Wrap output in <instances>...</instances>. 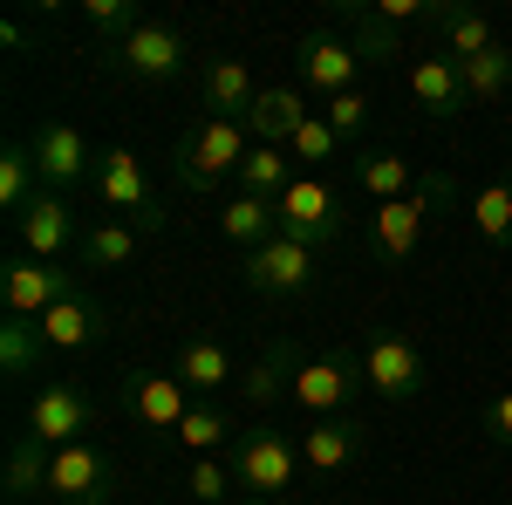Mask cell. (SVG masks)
Segmentation results:
<instances>
[{"instance_id": "1", "label": "cell", "mask_w": 512, "mask_h": 505, "mask_svg": "<svg viewBox=\"0 0 512 505\" xmlns=\"http://www.w3.org/2000/svg\"><path fill=\"white\" fill-rule=\"evenodd\" d=\"M246 151H253L246 123H233V117H198L192 130L178 137V151H171V178H178L192 198H212L219 185H233V178H239Z\"/></svg>"}, {"instance_id": "2", "label": "cell", "mask_w": 512, "mask_h": 505, "mask_svg": "<svg viewBox=\"0 0 512 505\" xmlns=\"http://www.w3.org/2000/svg\"><path fill=\"white\" fill-rule=\"evenodd\" d=\"M96 62H103L117 82H144V89H158V82H178L185 69H192V35L171 28V21H144L137 35L96 48Z\"/></svg>"}, {"instance_id": "3", "label": "cell", "mask_w": 512, "mask_h": 505, "mask_svg": "<svg viewBox=\"0 0 512 505\" xmlns=\"http://www.w3.org/2000/svg\"><path fill=\"white\" fill-rule=\"evenodd\" d=\"M226 465H233L239 492H253V499H294V478H301V437H287L274 424H253L246 437H233V451H226Z\"/></svg>"}, {"instance_id": "4", "label": "cell", "mask_w": 512, "mask_h": 505, "mask_svg": "<svg viewBox=\"0 0 512 505\" xmlns=\"http://www.w3.org/2000/svg\"><path fill=\"white\" fill-rule=\"evenodd\" d=\"M274 219H280V239H301V246H315V253H321V246H335L342 226H349V198L301 171V178L274 198Z\"/></svg>"}, {"instance_id": "5", "label": "cell", "mask_w": 512, "mask_h": 505, "mask_svg": "<svg viewBox=\"0 0 512 505\" xmlns=\"http://www.w3.org/2000/svg\"><path fill=\"white\" fill-rule=\"evenodd\" d=\"M458 198V185L451 178H424V192H410V198H396V205H376L369 212V239H376V253L390 260V267H403L417 246H424V226H431V212L437 205H451Z\"/></svg>"}, {"instance_id": "6", "label": "cell", "mask_w": 512, "mask_h": 505, "mask_svg": "<svg viewBox=\"0 0 512 505\" xmlns=\"http://www.w3.org/2000/svg\"><path fill=\"white\" fill-rule=\"evenodd\" d=\"M239 273H246V287L260 294V301H301V294H315V246H301V239H267V246H253V253H239Z\"/></svg>"}, {"instance_id": "7", "label": "cell", "mask_w": 512, "mask_h": 505, "mask_svg": "<svg viewBox=\"0 0 512 505\" xmlns=\"http://www.w3.org/2000/svg\"><path fill=\"white\" fill-rule=\"evenodd\" d=\"M96 198L117 212L123 226H137L144 239L164 233V205L151 198V178H144V164L123 151V144H110V151L96 157Z\"/></svg>"}, {"instance_id": "8", "label": "cell", "mask_w": 512, "mask_h": 505, "mask_svg": "<svg viewBox=\"0 0 512 505\" xmlns=\"http://www.w3.org/2000/svg\"><path fill=\"white\" fill-rule=\"evenodd\" d=\"M362 376H369V389H376L383 403L424 396V342H417L410 328H376V335L362 342Z\"/></svg>"}, {"instance_id": "9", "label": "cell", "mask_w": 512, "mask_h": 505, "mask_svg": "<svg viewBox=\"0 0 512 505\" xmlns=\"http://www.w3.org/2000/svg\"><path fill=\"white\" fill-rule=\"evenodd\" d=\"M28 151H35V171H41V185L48 192H76V185H96V144L82 137L69 117H41V130L28 137Z\"/></svg>"}, {"instance_id": "10", "label": "cell", "mask_w": 512, "mask_h": 505, "mask_svg": "<svg viewBox=\"0 0 512 505\" xmlns=\"http://www.w3.org/2000/svg\"><path fill=\"white\" fill-rule=\"evenodd\" d=\"M369 389V376H362V355L349 349H328V355H308L301 362V376H294V403L308 410V417H349V403Z\"/></svg>"}, {"instance_id": "11", "label": "cell", "mask_w": 512, "mask_h": 505, "mask_svg": "<svg viewBox=\"0 0 512 505\" xmlns=\"http://www.w3.org/2000/svg\"><path fill=\"white\" fill-rule=\"evenodd\" d=\"M76 287H82V280H76L69 267H55V260H28V253L0 260V308H7V314H28V321H41L48 308H62Z\"/></svg>"}, {"instance_id": "12", "label": "cell", "mask_w": 512, "mask_h": 505, "mask_svg": "<svg viewBox=\"0 0 512 505\" xmlns=\"http://www.w3.org/2000/svg\"><path fill=\"white\" fill-rule=\"evenodd\" d=\"M48 499L55 505H110L117 499V465L82 437V444H62L48 458Z\"/></svg>"}, {"instance_id": "13", "label": "cell", "mask_w": 512, "mask_h": 505, "mask_svg": "<svg viewBox=\"0 0 512 505\" xmlns=\"http://www.w3.org/2000/svg\"><path fill=\"white\" fill-rule=\"evenodd\" d=\"M96 424V396L82 383H41L28 396V430H35L48 451H62V444H82Z\"/></svg>"}, {"instance_id": "14", "label": "cell", "mask_w": 512, "mask_h": 505, "mask_svg": "<svg viewBox=\"0 0 512 505\" xmlns=\"http://www.w3.org/2000/svg\"><path fill=\"white\" fill-rule=\"evenodd\" d=\"M294 76H301V96L315 89L321 103H328V96L355 89L362 62H355L349 35H328V28H315V35H301V41H294Z\"/></svg>"}, {"instance_id": "15", "label": "cell", "mask_w": 512, "mask_h": 505, "mask_svg": "<svg viewBox=\"0 0 512 505\" xmlns=\"http://www.w3.org/2000/svg\"><path fill=\"white\" fill-rule=\"evenodd\" d=\"M117 396L130 410V424H144V430H178L192 417V389L178 383L171 369H130Z\"/></svg>"}, {"instance_id": "16", "label": "cell", "mask_w": 512, "mask_h": 505, "mask_svg": "<svg viewBox=\"0 0 512 505\" xmlns=\"http://www.w3.org/2000/svg\"><path fill=\"white\" fill-rule=\"evenodd\" d=\"M14 239L28 260H62L69 246H82V226H76V205L62 192H41L21 219H14Z\"/></svg>"}, {"instance_id": "17", "label": "cell", "mask_w": 512, "mask_h": 505, "mask_svg": "<svg viewBox=\"0 0 512 505\" xmlns=\"http://www.w3.org/2000/svg\"><path fill=\"white\" fill-rule=\"evenodd\" d=\"M294 376H301V355H294V342L280 335V342H267V349L246 362V376H239V403L260 417V410H280V403H294Z\"/></svg>"}, {"instance_id": "18", "label": "cell", "mask_w": 512, "mask_h": 505, "mask_svg": "<svg viewBox=\"0 0 512 505\" xmlns=\"http://www.w3.org/2000/svg\"><path fill=\"white\" fill-rule=\"evenodd\" d=\"M410 96H417V103H424V117H437V123H451V117H465V110H472V96H465V69H458L444 48L410 62Z\"/></svg>"}, {"instance_id": "19", "label": "cell", "mask_w": 512, "mask_h": 505, "mask_svg": "<svg viewBox=\"0 0 512 505\" xmlns=\"http://www.w3.org/2000/svg\"><path fill=\"white\" fill-rule=\"evenodd\" d=\"M198 96H205V117L246 123V110L260 103V82H253V69H246L239 55H212V62L198 69Z\"/></svg>"}, {"instance_id": "20", "label": "cell", "mask_w": 512, "mask_h": 505, "mask_svg": "<svg viewBox=\"0 0 512 505\" xmlns=\"http://www.w3.org/2000/svg\"><path fill=\"white\" fill-rule=\"evenodd\" d=\"M41 335H48V349H62V355H76V349H96L103 335H110V308L96 301V294H69L62 308H48L41 314Z\"/></svg>"}, {"instance_id": "21", "label": "cell", "mask_w": 512, "mask_h": 505, "mask_svg": "<svg viewBox=\"0 0 512 505\" xmlns=\"http://www.w3.org/2000/svg\"><path fill=\"white\" fill-rule=\"evenodd\" d=\"M171 376L192 389V396H219V389H239L233 355H226V342H212V335H192V342H178V355H171Z\"/></svg>"}, {"instance_id": "22", "label": "cell", "mask_w": 512, "mask_h": 505, "mask_svg": "<svg viewBox=\"0 0 512 505\" xmlns=\"http://www.w3.org/2000/svg\"><path fill=\"white\" fill-rule=\"evenodd\" d=\"M424 178L431 171H417L410 157H396V151H355V185L376 198V205H396V198L424 192Z\"/></svg>"}, {"instance_id": "23", "label": "cell", "mask_w": 512, "mask_h": 505, "mask_svg": "<svg viewBox=\"0 0 512 505\" xmlns=\"http://www.w3.org/2000/svg\"><path fill=\"white\" fill-rule=\"evenodd\" d=\"M355 451H362V424L355 417H321V424L301 430V465L315 471V478L355 465Z\"/></svg>"}, {"instance_id": "24", "label": "cell", "mask_w": 512, "mask_h": 505, "mask_svg": "<svg viewBox=\"0 0 512 505\" xmlns=\"http://www.w3.org/2000/svg\"><path fill=\"white\" fill-rule=\"evenodd\" d=\"M315 117L301 89H260V103L246 110V137L253 144H294V130Z\"/></svg>"}, {"instance_id": "25", "label": "cell", "mask_w": 512, "mask_h": 505, "mask_svg": "<svg viewBox=\"0 0 512 505\" xmlns=\"http://www.w3.org/2000/svg\"><path fill=\"white\" fill-rule=\"evenodd\" d=\"M294 178H301V164H294V151H287V144H253V151H246V164H239V178H233V192L267 198V205H274Z\"/></svg>"}, {"instance_id": "26", "label": "cell", "mask_w": 512, "mask_h": 505, "mask_svg": "<svg viewBox=\"0 0 512 505\" xmlns=\"http://www.w3.org/2000/svg\"><path fill=\"white\" fill-rule=\"evenodd\" d=\"M137 253H144V233H137V226H123V219H96V226H82V246H76L82 273L130 267Z\"/></svg>"}, {"instance_id": "27", "label": "cell", "mask_w": 512, "mask_h": 505, "mask_svg": "<svg viewBox=\"0 0 512 505\" xmlns=\"http://www.w3.org/2000/svg\"><path fill=\"white\" fill-rule=\"evenodd\" d=\"M431 28L444 35V55H451V62H472V55H485V48H499L492 21H485L478 7H465V0H437Z\"/></svg>"}, {"instance_id": "28", "label": "cell", "mask_w": 512, "mask_h": 505, "mask_svg": "<svg viewBox=\"0 0 512 505\" xmlns=\"http://www.w3.org/2000/svg\"><path fill=\"white\" fill-rule=\"evenodd\" d=\"M342 14H349V48H355V62H369V69H390L396 55H410L403 28H396V21H383L376 7H342Z\"/></svg>"}, {"instance_id": "29", "label": "cell", "mask_w": 512, "mask_h": 505, "mask_svg": "<svg viewBox=\"0 0 512 505\" xmlns=\"http://www.w3.org/2000/svg\"><path fill=\"white\" fill-rule=\"evenodd\" d=\"M48 458H55V451L41 444L35 430L7 444V471H0V485H7V499H14V505H28V499H48Z\"/></svg>"}, {"instance_id": "30", "label": "cell", "mask_w": 512, "mask_h": 505, "mask_svg": "<svg viewBox=\"0 0 512 505\" xmlns=\"http://www.w3.org/2000/svg\"><path fill=\"white\" fill-rule=\"evenodd\" d=\"M41 355H48L41 321H28V314H0V376H7V383H28V376L41 369Z\"/></svg>"}, {"instance_id": "31", "label": "cell", "mask_w": 512, "mask_h": 505, "mask_svg": "<svg viewBox=\"0 0 512 505\" xmlns=\"http://www.w3.org/2000/svg\"><path fill=\"white\" fill-rule=\"evenodd\" d=\"M219 233L233 239L239 253H253V246H267V239L280 233V219H274V205H267V198H246V192H233L226 205H219Z\"/></svg>"}, {"instance_id": "32", "label": "cell", "mask_w": 512, "mask_h": 505, "mask_svg": "<svg viewBox=\"0 0 512 505\" xmlns=\"http://www.w3.org/2000/svg\"><path fill=\"white\" fill-rule=\"evenodd\" d=\"M41 192H48V185H41V171H35V151H28V144H7V151H0V212L21 219Z\"/></svg>"}, {"instance_id": "33", "label": "cell", "mask_w": 512, "mask_h": 505, "mask_svg": "<svg viewBox=\"0 0 512 505\" xmlns=\"http://www.w3.org/2000/svg\"><path fill=\"white\" fill-rule=\"evenodd\" d=\"M178 444L192 458H212V451H233V417L219 403H192V417L178 424Z\"/></svg>"}, {"instance_id": "34", "label": "cell", "mask_w": 512, "mask_h": 505, "mask_svg": "<svg viewBox=\"0 0 512 505\" xmlns=\"http://www.w3.org/2000/svg\"><path fill=\"white\" fill-rule=\"evenodd\" d=\"M472 226L485 246H512V178H492V185H478L472 198Z\"/></svg>"}, {"instance_id": "35", "label": "cell", "mask_w": 512, "mask_h": 505, "mask_svg": "<svg viewBox=\"0 0 512 505\" xmlns=\"http://www.w3.org/2000/svg\"><path fill=\"white\" fill-rule=\"evenodd\" d=\"M458 69H465V96H472V103H492V96L512 89V48L499 41V48H485V55L458 62Z\"/></svg>"}, {"instance_id": "36", "label": "cell", "mask_w": 512, "mask_h": 505, "mask_svg": "<svg viewBox=\"0 0 512 505\" xmlns=\"http://www.w3.org/2000/svg\"><path fill=\"white\" fill-rule=\"evenodd\" d=\"M82 21H89V28L103 35V48H110V41L144 28V7H137V0H82Z\"/></svg>"}, {"instance_id": "37", "label": "cell", "mask_w": 512, "mask_h": 505, "mask_svg": "<svg viewBox=\"0 0 512 505\" xmlns=\"http://www.w3.org/2000/svg\"><path fill=\"white\" fill-rule=\"evenodd\" d=\"M185 492H192V505H226L239 492V478H233V465H219V458H192Z\"/></svg>"}, {"instance_id": "38", "label": "cell", "mask_w": 512, "mask_h": 505, "mask_svg": "<svg viewBox=\"0 0 512 505\" xmlns=\"http://www.w3.org/2000/svg\"><path fill=\"white\" fill-rule=\"evenodd\" d=\"M287 151H294V164H335V157L349 151V144H342V137H335V130H328V117H308L301 123V130H294V144H287Z\"/></svg>"}, {"instance_id": "39", "label": "cell", "mask_w": 512, "mask_h": 505, "mask_svg": "<svg viewBox=\"0 0 512 505\" xmlns=\"http://www.w3.org/2000/svg\"><path fill=\"white\" fill-rule=\"evenodd\" d=\"M328 130L342 137V144H362V130H369V96L362 89H342V96H328Z\"/></svg>"}, {"instance_id": "40", "label": "cell", "mask_w": 512, "mask_h": 505, "mask_svg": "<svg viewBox=\"0 0 512 505\" xmlns=\"http://www.w3.org/2000/svg\"><path fill=\"white\" fill-rule=\"evenodd\" d=\"M485 437H492L499 451H512V389H499V396L485 403Z\"/></svg>"}, {"instance_id": "41", "label": "cell", "mask_w": 512, "mask_h": 505, "mask_svg": "<svg viewBox=\"0 0 512 505\" xmlns=\"http://www.w3.org/2000/svg\"><path fill=\"white\" fill-rule=\"evenodd\" d=\"M0 41H7V48L21 55V48H28V41H35V35H28V21H7V28H0Z\"/></svg>"}, {"instance_id": "42", "label": "cell", "mask_w": 512, "mask_h": 505, "mask_svg": "<svg viewBox=\"0 0 512 505\" xmlns=\"http://www.w3.org/2000/svg\"><path fill=\"white\" fill-rule=\"evenodd\" d=\"M253 505H308V499H253Z\"/></svg>"}]
</instances>
